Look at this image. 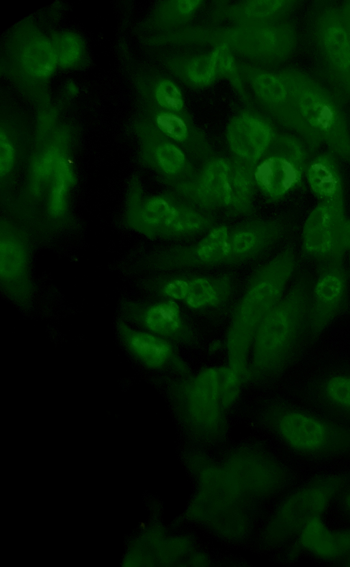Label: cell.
Returning a JSON list of instances; mask_svg holds the SVG:
<instances>
[{
	"label": "cell",
	"instance_id": "obj_42",
	"mask_svg": "<svg viewBox=\"0 0 350 567\" xmlns=\"http://www.w3.org/2000/svg\"><path fill=\"white\" fill-rule=\"evenodd\" d=\"M338 566L350 567V552L336 562Z\"/></svg>",
	"mask_w": 350,
	"mask_h": 567
},
{
	"label": "cell",
	"instance_id": "obj_3",
	"mask_svg": "<svg viewBox=\"0 0 350 567\" xmlns=\"http://www.w3.org/2000/svg\"><path fill=\"white\" fill-rule=\"evenodd\" d=\"M263 423L295 453L323 462L350 457V425L282 397L262 405Z\"/></svg>",
	"mask_w": 350,
	"mask_h": 567
},
{
	"label": "cell",
	"instance_id": "obj_38",
	"mask_svg": "<svg viewBox=\"0 0 350 567\" xmlns=\"http://www.w3.org/2000/svg\"><path fill=\"white\" fill-rule=\"evenodd\" d=\"M334 541L336 562L350 552V527L334 530Z\"/></svg>",
	"mask_w": 350,
	"mask_h": 567
},
{
	"label": "cell",
	"instance_id": "obj_22",
	"mask_svg": "<svg viewBox=\"0 0 350 567\" xmlns=\"http://www.w3.org/2000/svg\"><path fill=\"white\" fill-rule=\"evenodd\" d=\"M213 212L203 210L178 195L176 210L159 237L178 240L208 232L216 225Z\"/></svg>",
	"mask_w": 350,
	"mask_h": 567
},
{
	"label": "cell",
	"instance_id": "obj_6",
	"mask_svg": "<svg viewBox=\"0 0 350 567\" xmlns=\"http://www.w3.org/2000/svg\"><path fill=\"white\" fill-rule=\"evenodd\" d=\"M350 483V468L315 475L288 494L281 502L264 534L271 546L295 538L312 518L323 516L340 492Z\"/></svg>",
	"mask_w": 350,
	"mask_h": 567
},
{
	"label": "cell",
	"instance_id": "obj_37",
	"mask_svg": "<svg viewBox=\"0 0 350 567\" xmlns=\"http://www.w3.org/2000/svg\"><path fill=\"white\" fill-rule=\"evenodd\" d=\"M0 174L3 177L11 171L14 162V150L6 136L1 134Z\"/></svg>",
	"mask_w": 350,
	"mask_h": 567
},
{
	"label": "cell",
	"instance_id": "obj_18",
	"mask_svg": "<svg viewBox=\"0 0 350 567\" xmlns=\"http://www.w3.org/2000/svg\"><path fill=\"white\" fill-rule=\"evenodd\" d=\"M200 491L191 506L196 518L211 520L241 496L225 468L206 466L200 470Z\"/></svg>",
	"mask_w": 350,
	"mask_h": 567
},
{
	"label": "cell",
	"instance_id": "obj_4",
	"mask_svg": "<svg viewBox=\"0 0 350 567\" xmlns=\"http://www.w3.org/2000/svg\"><path fill=\"white\" fill-rule=\"evenodd\" d=\"M282 77L317 144H325L338 160L350 164L349 116L342 97L302 70H290Z\"/></svg>",
	"mask_w": 350,
	"mask_h": 567
},
{
	"label": "cell",
	"instance_id": "obj_33",
	"mask_svg": "<svg viewBox=\"0 0 350 567\" xmlns=\"http://www.w3.org/2000/svg\"><path fill=\"white\" fill-rule=\"evenodd\" d=\"M216 64L213 54L200 56L191 60L187 73L190 80L203 85L209 83L216 74Z\"/></svg>",
	"mask_w": 350,
	"mask_h": 567
},
{
	"label": "cell",
	"instance_id": "obj_20",
	"mask_svg": "<svg viewBox=\"0 0 350 567\" xmlns=\"http://www.w3.org/2000/svg\"><path fill=\"white\" fill-rule=\"evenodd\" d=\"M338 158L329 151L316 154L306 165L305 178L319 202L345 205L344 189Z\"/></svg>",
	"mask_w": 350,
	"mask_h": 567
},
{
	"label": "cell",
	"instance_id": "obj_24",
	"mask_svg": "<svg viewBox=\"0 0 350 567\" xmlns=\"http://www.w3.org/2000/svg\"><path fill=\"white\" fill-rule=\"evenodd\" d=\"M178 202V195L173 190L143 199L137 210L139 226L148 235L159 237L161 231L172 220Z\"/></svg>",
	"mask_w": 350,
	"mask_h": 567
},
{
	"label": "cell",
	"instance_id": "obj_30",
	"mask_svg": "<svg viewBox=\"0 0 350 567\" xmlns=\"http://www.w3.org/2000/svg\"><path fill=\"white\" fill-rule=\"evenodd\" d=\"M72 181L57 166L54 173L49 195V212L54 217L62 216L66 209L68 191Z\"/></svg>",
	"mask_w": 350,
	"mask_h": 567
},
{
	"label": "cell",
	"instance_id": "obj_8",
	"mask_svg": "<svg viewBox=\"0 0 350 567\" xmlns=\"http://www.w3.org/2000/svg\"><path fill=\"white\" fill-rule=\"evenodd\" d=\"M308 150L301 138L291 135L275 136L254 164L258 191L269 203L278 202L303 184Z\"/></svg>",
	"mask_w": 350,
	"mask_h": 567
},
{
	"label": "cell",
	"instance_id": "obj_40",
	"mask_svg": "<svg viewBox=\"0 0 350 567\" xmlns=\"http://www.w3.org/2000/svg\"><path fill=\"white\" fill-rule=\"evenodd\" d=\"M336 500L339 512L350 520V483L340 492Z\"/></svg>",
	"mask_w": 350,
	"mask_h": 567
},
{
	"label": "cell",
	"instance_id": "obj_13",
	"mask_svg": "<svg viewBox=\"0 0 350 567\" xmlns=\"http://www.w3.org/2000/svg\"><path fill=\"white\" fill-rule=\"evenodd\" d=\"M301 393L310 407L350 425L349 363H334L314 374Z\"/></svg>",
	"mask_w": 350,
	"mask_h": 567
},
{
	"label": "cell",
	"instance_id": "obj_25",
	"mask_svg": "<svg viewBox=\"0 0 350 567\" xmlns=\"http://www.w3.org/2000/svg\"><path fill=\"white\" fill-rule=\"evenodd\" d=\"M192 275L186 271L170 272L147 279L143 286L158 299L182 301Z\"/></svg>",
	"mask_w": 350,
	"mask_h": 567
},
{
	"label": "cell",
	"instance_id": "obj_14",
	"mask_svg": "<svg viewBox=\"0 0 350 567\" xmlns=\"http://www.w3.org/2000/svg\"><path fill=\"white\" fill-rule=\"evenodd\" d=\"M229 227L215 226L200 240L188 245H176L153 255L150 265L163 271L213 268L225 264L228 251Z\"/></svg>",
	"mask_w": 350,
	"mask_h": 567
},
{
	"label": "cell",
	"instance_id": "obj_12",
	"mask_svg": "<svg viewBox=\"0 0 350 567\" xmlns=\"http://www.w3.org/2000/svg\"><path fill=\"white\" fill-rule=\"evenodd\" d=\"M230 160L213 156L189 178L170 185L180 197L206 211L226 209L230 203Z\"/></svg>",
	"mask_w": 350,
	"mask_h": 567
},
{
	"label": "cell",
	"instance_id": "obj_31",
	"mask_svg": "<svg viewBox=\"0 0 350 567\" xmlns=\"http://www.w3.org/2000/svg\"><path fill=\"white\" fill-rule=\"evenodd\" d=\"M53 45L57 61L63 66L73 64L80 56L81 42L73 34L63 33L57 35L54 38Z\"/></svg>",
	"mask_w": 350,
	"mask_h": 567
},
{
	"label": "cell",
	"instance_id": "obj_10",
	"mask_svg": "<svg viewBox=\"0 0 350 567\" xmlns=\"http://www.w3.org/2000/svg\"><path fill=\"white\" fill-rule=\"evenodd\" d=\"M225 470L241 496H268L294 482L292 470L265 452L244 450L228 459Z\"/></svg>",
	"mask_w": 350,
	"mask_h": 567
},
{
	"label": "cell",
	"instance_id": "obj_9",
	"mask_svg": "<svg viewBox=\"0 0 350 567\" xmlns=\"http://www.w3.org/2000/svg\"><path fill=\"white\" fill-rule=\"evenodd\" d=\"M309 323L311 348L339 320L350 316V273L344 262L317 266Z\"/></svg>",
	"mask_w": 350,
	"mask_h": 567
},
{
	"label": "cell",
	"instance_id": "obj_41",
	"mask_svg": "<svg viewBox=\"0 0 350 567\" xmlns=\"http://www.w3.org/2000/svg\"><path fill=\"white\" fill-rule=\"evenodd\" d=\"M340 6L350 39V1H342Z\"/></svg>",
	"mask_w": 350,
	"mask_h": 567
},
{
	"label": "cell",
	"instance_id": "obj_1",
	"mask_svg": "<svg viewBox=\"0 0 350 567\" xmlns=\"http://www.w3.org/2000/svg\"><path fill=\"white\" fill-rule=\"evenodd\" d=\"M313 279L302 273L259 324L253 338L247 381L280 379L311 348L309 312Z\"/></svg>",
	"mask_w": 350,
	"mask_h": 567
},
{
	"label": "cell",
	"instance_id": "obj_2",
	"mask_svg": "<svg viewBox=\"0 0 350 567\" xmlns=\"http://www.w3.org/2000/svg\"><path fill=\"white\" fill-rule=\"evenodd\" d=\"M297 267L293 242H289L250 275L243 295L235 304L226 333L230 366L242 382L247 381L254 333L265 316L280 301Z\"/></svg>",
	"mask_w": 350,
	"mask_h": 567
},
{
	"label": "cell",
	"instance_id": "obj_26",
	"mask_svg": "<svg viewBox=\"0 0 350 567\" xmlns=\"http://www.w3.org/2000/svg\"><path fill=\"white\" fill-rule=\"evenodd\" d=\"M23 60L26 69L40 77L51 75L58 62L53 44L45 40L29 45L24 51Z\"/></svg>",
	"mask_w": 350,
	"mask_h": 567
},
{
	"label": "cell",
	"instance_id": "obj_35",
	"mask_svg": "<svg viewBox=\"0 0 350 567\" xmlns=\"http://www.w3.org/2000/svg\"><path fill=\"white\" fill-rule=\"evenodd\" d=\"M62 154L56 148H49L38 160L36 169L37 174L42 179H46L53 174Z\"/></svg>",
	"mask_w": 350,
	"mask_h": 567
},
{
	"label": "cell",
	"instance_id": "obj_43",
	"mask_svg": "<svg viewBox=\"0 0 350 567\" xmlns=\"http://www.w3.org/2000/svg\"><path fill=\"white\" fill-rule=\"evenodd\" d=\"M349 264H350V251H349Z\"/></svg>",
	"mask_w": 350,
	"mask_h": 567
},
{
	"label": "cell",
	"instance_id": "obj_44",
	"mask_svg": "<svg viewBox=\"0 0 350 567\" xmlns=\"http://www.w3.org/2000/svg\"><path fill=\"white\" fill-rule=\"evenodd\" d=\"M349 125H350V116H349Z\"/></svg>",
	"mask_w": 350,
	"mask_h": 567
},
{
	"label": "cell",
	"instance_id": "obj_28",
	"mask_svg": "<svg viewBox=\"0 0 350 567\" xmlns=\"http://www.w3.org/2000/svg\"><path fill=\"white\" fill-rule=\"evenodd\" d=\"M346 218L345 205L319 202L304 221L302 236L335 227Z\"/></svg>",
	"mask_w": 350,
	"mask_h": 567
},
{
	"label": "cell",
	"instance_id": "obj_21",
	"mask_svg": "<svg viewBox=\"0 0 350 567\" xmlns=\"http://www.w3.org/2000/svg\"><path fill=\"white\" fill-rule=\"evenodd\" d=\"M301 250L317 266L344 262L345 254L350 251V219L346 218L335 227L302 236Z\"/></svg>",
	"mask_w": 350,
	"mask_h": 567
},
{
	"label": "cell",
	"instance_id": "obj_7",
	"mask_svg": "<svg viewBox=\"0 0 350 567\" xmlns=\"http://www.w3.org/2000/svg\"><path fill=\"white\" fill-rule=\"evenodd\" d=\"M308 29L321 75L332 88L350 99V39L340 4L317 3Z\"/></svg>",
	"mask_w": 350,
	"mask_h": 567
},
{
	"label": "cell",
	"instance_id": "obj_36",
	"mask_svg": "<svg viewBox=\"0 0 350 567\" xmlns=\"http://www.w3.org/2000/svg\"><path fill=\"white\" fill-rule=\"evenodd\" d=\"M212 54L215 58L217 69L226 75L232 77L235 73V66L229 49L225 45H221L217 47Z\"/></svg>",
	"mask_w": 350,
	"mask_h": 567
},
{
	"label": "cell",
	"instance_id": "obj_11",
	"mask_svg": "<svg viewBox=\"0 0 350 567\" xmlns=\"http://www.w3.org/2000/svg\"><path fill=\"white\" fill-rule=\"evenodd\" d=\"M120 311L128 321L175 344L194 347L200 336L177 301L161 299L150 301H127Z\"/></svg>",
	"mask_w": 350,
	"mask_h": 567
},
{
	"label": "cell",
	"instance_id": "obj_32",
	"mask_svg": "<svg viewBox=\"0 0 350 567\" xmlns=\"http://www.w3.org/2000/svg\"><path fill=\"white\" fill-rule=\"evenodd\" d=\"M159 129L167 137L179 144L187 146L191 151L188 138V129L184 121L178 115L169 112L161 113L157 118Z\"/></svg>",
	"mask_w": 350,
	"mask_h": 567
},
{
	"label": "cell",
	"instance_id": "obj_39",
	"mask_svg": "<svg viewBox=\"0 0 350 567\" xmlns=\"http://www.w3.org/2000/svg\"><path fill=\"white\" fill-rule=\"evenodd\" d=\"M189 548V543L184 540H171L166 546L168 559L172 562L187 553Z\"/></svg>",
	"mask_w": 350,
	"mask_h": 567
},
{
	"label": "cell",
	"instance_id": "obj_27",
	"mask_svg": "<svg viewBox=\"0 0 350 567\" xmlns=\"http://www.w3.org/2000/svg\"><path fill=\"white\" fill-rule=\"evenodd\" d=\"M211 520L214 522L215 529L221 534L228 537H239L248 528L249 510L239 499L220 512Z\"/></svg>",
	"mask_w": 350,
	"mask_h": 567
},
{
	"label": "cell",
	"instance_id": "obj_15",
	"mask_svg": "<svg viewBox=\"0 0 350 567\" xmlns=\"http://www.w3.org/2000/svg\"><path fill=\"white\" fill-rule=\"evenodd\" d=\"M287 224L282 217H253L229 227L225 264L239 266L263 255L284 236Z\"/></svg>",
	"mask_w": 350,
	"mask_h": 567
},
{
	"label": "cell",
	"instance_id": "obj_16",
	"mask_svg": "<svg viewBox=\"0 0 350 567\" xmlns=\"http://www.w3.org/2000/svg\"><path fill=\"white\" fill-rule=\"evenodd\" d=\"M116 329L124 347L146 367L170 375L192 373L174 343L149 331L135 329L122 319L117 320Z\"/></svg>",
	"mask_w": 350,
	"mask_h": 567
},
{
	"label": "cell",
	"instance_id": "obj_29",
	"mask_svg": "<svg viewBox=\"0 0 350 567\" xmlns=\"http://www.w3.org/2000/svg\"><path fill=\"white\" fill-rule=\"evenodd\" d=\"M217 368L220 402L223 408L227 411L237 400L243 382L230 366Z\"/></svg>",
	"mask_w": 350,
	"mask_h": 567
},
{
	"label": "cell",
	"instance_id": "obj_23",
	"mask_svg": "<svg viewBox=\"0 0 350 567\" xmlns=\"http://www.w3.org/2000/svg\"><path fill=\"white\" fill-rule=\"evenodd\" d=\"M230 164V203L228 210L232 215H250L254 211L258 191L255 163L234 155Z\"/></svg>",
	"mask_w": 350,
	"mask_h": 567
},
{
	"label": "cell",
	"instance_id": "obj_34",
	"mask_svg": "<svg viewBox=\"0 0 350 567\" xmlns=\"http://www.w3.org/2000/svg\"><path fill=\"white\" fill-rule=\"evenodd\" d=\"M158 103L170 112H178L183 105L182 94L177 86L172 81H161L156 89Z\"/></svg>",
	"mask_w": 350,
	"mask_h": 567
},
{
	"label": "cell",
	"instance_id": "obj_19",
	"mask_svg": "<svg viewBox=\"0 0 350 567\" xmlns=\"http://www.w3.org/2000/svg\"><path fill=\"white\" fill-rule=\"evenodd\" d=\"M275 136L270 126L252 116L234 118L227 138L234 155L256 163L271 144Z\"/></svg>",
	"mask_w": 350,
	"mask_h": 567
},
{
	"label": "cell",
	"instance_id": "obj_17",
	"mask_svg": "<svg viewBox=\"0 0 350 567\" xmlns=\"http://www.w3.org/2000/svg\"><path fill=\"white\" fill-rule=\"evenodd\" d=\"M234 292L235 281L231 273H193L181 302L193 312L217 321L232 312Z\"/></svg>",
	"mask_w": 350,
	"mask_h": 567
},
{
	"label": "cell",
	"instance_id": "obj_5",
	"mask_svg": "<svg viewBox=\"0 0 350 567\" xmlns=\"http://www.w3.org/2000/svg\"><path fill=\"white\" fill-rule=\"evenodd\" d=\"M164 386L172 409L189 431L202 438H215L224 432L226 411L220 402L217 367L170 375Z\"/></svg>",
	"mask_w": 350,
	"mask_h": 567
}]
</instances>
